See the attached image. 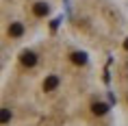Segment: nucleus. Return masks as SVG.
<instances>
[{
  "mask_svg": "<svg viewBox=\"0 0 128 126\" xmlns=\"http://www.w3.org/2000/svg\"><path fill=\"white\" fill-rule=\"evenodd\" d=\"M82 50L24 48L4 87L0 126H113L111 104L91 87Z\"/></svg>",
  "mask_w": 128,
  "mask_h": 126,
  "instance_id": "obj_1",
  "label": "nucleus"
},
{
  "mask_svg": "<svg viewBox=\"0 0 128 126\" xmlns=\"http://www.w3.org/2000/svg\"><path fill=\"white\" fill-rule=\"evenodd\" d=\"M122 50L124 57L117 67V100L122 102V111H124V124L128 126V35L122 39Z\"/></svg>",
  "mask_w": 128,
  "mask_h": 126,
  "instance_id": "obj_2",
  "label": "nucleus"
}]
</instances>
